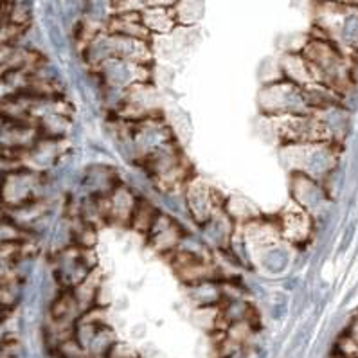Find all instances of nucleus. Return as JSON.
<instances>
[{"label": "nucleus", "mask_w": 358, "mask_h": 358, "mask_svg": "<svg viewBox=\"0 0 358 358\" xmlns=\"http://www.w3.org/2000/svg\"><path fill=\"white\" fill-rule=\"evenodd\" d=\"M97 80L108 89L128 90L134 85L150 81V65H141L121 58H108L97 65Z\"/></svg>", "instance_id": "obj_2"}, {"label": "nucleus", "mask_w": 358, "mask_h": 358, "mask_svg": "<svg viewBox=\"0 0 358 358\" xmlns=\"http://www.w3.org/2000/svg\"><path fill=\"white\" fill-rule=\"evenodd\" d=\"M189 299L199 308H211L224 301V292L213 279L189 285Z\"/></svg>", "instance_id": "obj_7"}, {"label": "nucleus", "mask_w": 358, "mask_h": 358, "mask_svg": "<svg viewBox=\"0 0 358 358\" xmlns=\"http://www.w3.org/2000/svg\"><path fill=\"white\" fill-rule=\"evenodd\" d=\"M292 193H294V199L299 200L301 206H315L320 202V194L317 191L313 180L306 178L303 173H297L292 182Z\"/></svg>", "instance_id": "obj_8"}, {"label": "nucleus", "mask_w": 358, "mask_h": 358, "mask_svg": "<svg viewBox=\"0 0 358 358\" xmlns=\"http://www.w3.org/2000/svg\"><path fill=\"white\" fill-rule=\"evenodd\" d=\"M141 20L152 34H168L178 26L173 8H160V6H148L141 9Z\"/></svg>", "instance_id": "obj_5"}, {"label": "nucleus", "mask_w": 358, "mask_h": 358, "mask_svg": "<svg viewBox=\"0 0 358 358\" xmlns=\"http://www.w3.org/2000/svg\"><path fill=\"white\" fill-rule=\"evenodd\" d=\"M130 134L137 160H143L144 157H148L150 153H153L155 150L173 141L171 127L166 124L162 119L155 117V115L135 121Z\"/></svg>", "instance_id": "obj_3"}, {"label": "nucleus", "mask_w": 358, "mask_h": 358, "mask_svg": "<svg viewBox=\"0 0 358 358\" xmlns=\"http://www.w3.org/2000/svg\"><path fill=\"white\" fill-rule=\"evenodd\" d=\"M257 106L268 117H278V115H306L308 110L312 108L306 89L290 80L268 81L259 90Z\"/></svg>", "instance_id": "obj_1"}, {"label": "nucleus", "mask_w": 358, "mask_h": 358, "mask_svg": "<svg viewBox=\"0 0 358 358\" xmlns=\"http://www.w3.org/2000/svg\"><path fill=\"white\" fill-rule=\"evenodd\" d=\"M115 342H117V338H115L114 329L110 328L108 324L99 326V329H97L96 335H94L92 342H90V345L87 348V355H89L90 358H105Z\"/></svg>", "instance_id": "obj_9"}, {"label": "nucleus", "mask_w": 358, "mask_h": 358, "mask_svg": "<svg viewBox=\"0 0 358 358\" xmlns=\"http://www.w3.org/2000/svg\"><path fill=\"white\" fill-rule=\"evenodd\" d=\"M186 207L199 225L207 224L216 213L224 211L216 206V191L203 182L194 180L186 187Z\"/></svg>", "instance_id": "obj_4"}, {"label": "nucleus", "mask_w": 358, "mask_h": 358, "mask_svg": "<svg viewBox=\"0 0 358 358\" xmlns=\"http://www.w3.org/2000/svg\"><path fill=\"white\" fill-rule=\"evenodd\" d=\"M173 11H175L178 26H193L202 15V4L196 0H178L177 4L173 6Z\"/></svg>", "instance_id": "obj_10"}, {"label": "nucleus", "mask_w": 358, "mask_h": 358, "mask_svg": "<svg viewBox=\"0 0 358 358\" xmlns=\"http://www.w3.org/2000/svg\"><path fill=\"white\" fill-rule=\"evenodd\" d=\"M256 259L259 266L270 275L281 274L282 270L288 266V252L278 243H270L257 250Z\"/></svg>", "instance_id": "obj_6"}]
</instances>
